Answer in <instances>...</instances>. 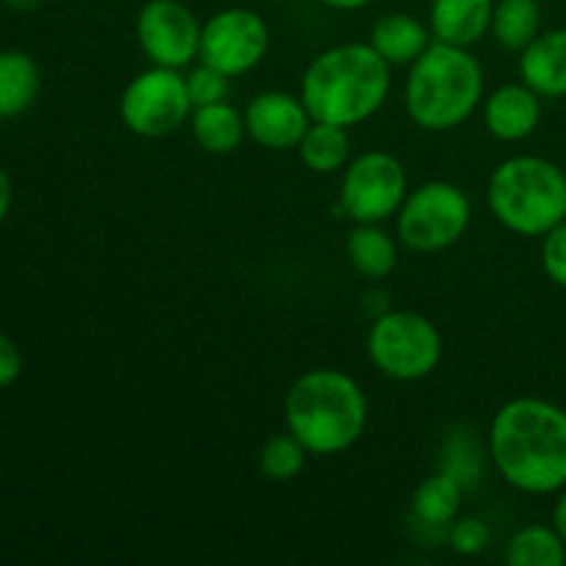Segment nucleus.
Wrapping results in <instances>:
<instances>
[{"instance_id": "obj_28", "label": "nucleus", "mask_w": 566, "mask_h": 566, "mask_svg": "<svg viewBox=\"0 0 566 566\" xmlns=\"http://www.w3.org/2000/svg\"><path fill=\"white\" fill-rule=\"evenodd\" d=\"M22 374V354L9 335L0 332V390L14 385Z\"/></svg>"}, {"instance_id": "obj_25", "label": "nucleus", "mask_w": 566, "mask_h": 566, "mask_svg": "<svg viewBox=\"0 0 566 566\" xmlns=\"http://www.w3.org/2000/svg\"><path fill=\"white\" fill-rule=\"evenodd\" d=\"M186 88L193 108H202V105L227 99V94H230V77L202 61V64L193 66L186 75Z\"/></svg>"}, {"instance_id": "obj_19", "label": "nucleus", "mask_w": 566, "mask_h": 566, "mask_svg": "<svg viewBox=\"0 0 566 566\" xmlns=\"http://www.w3.org/2000/svg\"><path fill=\"white\" fill-rule=\"evenodd\" d=\"M346 258L357 274L368 280H385L398 263V249L390 232L379 224H357L346 241Z\"/></svg>"}, {"instance_id": "obj_27", "label": "nucleus", "mask_w": 566, "mask_h": 566, "mask_svg": "<svg viewBox=\"0 0 566 566\" xmlns=\"http://www.w3.org/2000/svg\"><path fill=\"white\" fill-rule=\"evenodd\" d=\"M542 269L553 285L566 287V219L542 235Z\"/></svg>"}, {"instance_id": "obj_10", "label": "nucleus", "mask_w": 566, "mask_h": 566, "mask_svg": "<svg viewBox=\"0 0 566 566\" xmlns=\"http://www.w3.org/2000/svg\"><path fill=\"white\" fill-rule=\"evenodd\" d=\"M269 44L271 31L263 17L243 6H230L202 22L199 61L216 66L227 77H238L265 59Z\"/></svg>"}, {"instance_id": "obj_6", "label": "nucleus", "mask_w": 566, "mask_h": 566, "mask_svg": "<svg viewBox=\"0 0 566 566\" xmlns=\"http://www.w3.org/2000/svg\"><path fill=\"white\" fill-rule=\"evenodd\" d=\"M368 357L387 379L420 381L440 368L442 335L415 310H390L370 326Z\"/></svg>"}, {"instance_id": "obj_9", "label": "nucleus", "mask_w": 566, "mask_h": 566, "mask_svg": "<svg viewBox=\"0 0 566 566\" xmlns=\"http://www.w3.org/2000/svg\"><path fill=\"white\" fill-rule=\"evenodd\" d=\"M407 193V169L385 149L357 155L343 169L340 210L357 224H381L392 219L401 210Z\"/></svg>"}, {"instance_id": "obj_30", "label": "nucleus", "mask_w": 566, "mask_h": 566, "mask_svg": "<svg viewBox=\"0 0 566 566\" xmlns=\"http://www.w3.org/2000/svg\"><path fill=\"white\" fill-rule=\"evenodd\" d=\"M553 528L562 534V539L566 542V486L562 492V497L556 501V506H553Z\"/></svg>"}, {"instance_id": "obj_13", "label": "nucleus", "mask_w": 566, "mask_h": 566, "mask_svg": "<svg viewBox=\"0 0 566 566\" xmlns=\"http://www.w3.org/2000/svg\"><path fill=\"white\" fill-rule=\"evenodd\" d=\"M539 122L542 94L528 83H506L484 99V125L497 142H523L534 136Z\"/></svg>"}, {"instance_id": "obj_26", "label": "nucleus", "mask_w": 566, "mask_h": 566, "mask_svg": "<svg viewBox=\"0 0 566 566\" xmlns=\"http://www.w3.org/2000/svg\"><path fill=\"white\" fill-rule=\"evenodd\" d=\"M490 528L481 520L468 517V520H453L451 534H448V542H451V551L459 553V556H479L490 547Z\"/></svg>"}, {"instance_id": "obj_29", "label": "nucleus", "mask_w": 566, "mask_h": 566, "mask_svg": "<svg viewBox=\"0 0 566 566\" xmlns=\"http://www.w3.org/2000/svg\"><path fill=\"white\" fill-rule=\"evenodd\" d=\"M11 199H14V191H11V180H9V171L0 166V224L6 221L11 210Z\"/></svg>"}, {"instance_id": "obj_32", "label": "nucleus", "mask_w": 566, "mask_h": 566, "mask_svg": "<svg viewBox=\"0 0 566 566\" xmlns=\"http://www.w3.org/2000/svg\"><path fill=\"white\" fill-rule=\"evenodd\" d=\"M3 3L9 6L11 11H20V14H25V11L39 9V6H42L44 0H3Z\"/></svg>"}, {"instance_id": "obj_18", "label": "nucleus", "mask_w": 566, "mask_h": 566, "mask_svg": "<svg viewBox=\"0 0 566 566\" xmlns=\"http://www.w3.org/2000/svg\"><path fill=\"white\" fill-rule=\"evenodd\" d=\"M191 133L205 153L230 155L235 153V149L241 147L243 138H247V122H243V114L235 105L221 99V103L193 108Z\"/></svg>"}, {"instance_id": "obj_31", "label": "nucleus", "mask_w": 566, "mask_h": 566, "mask_svg": "<svg viewBox=\"0 0 566 566\" xmlns=\"http://www.w3.org/2000/svg\"><path fill=\"white\" fill-rule=\"evenodd\" d=\"M318 3L329 6V9H337V11H359L365 9V6L374 3V0H318Z\"/></svg>"}, {"instance_id": "obj_17", "label": "nucleus", "mask_w": 566, "mask_h": 566, "mask_svg": "<svg viewBox=\"0 0 566 566\" xmlns=\"http://www.w3.org/2000/svg\"><path fill=\"white\" fill-rule=\"evenodd\" d=\"M42 88V70L25 50L0 53V119L25 114Z\"/></svg>"}, {"instance_id": "obj_4", "label": "nucleus", "mask_w": 566, "mask_h": 566, "mask_svg": "<svg viewBox=\"0 0 566 566\" xmlns=\"http://www.w3.org/2000/svg\"><path fill=\"white\" fill-rule=\"evenodd\" d=\"M484 103V70L470 48L431 42L403 83L409 119L431 133L464 125Z\"/></svg>"}, {"instance_id": "obj_7", "label": "nucleus", "mask_w": 566, "mask_h": 566, "mask_svg": "<svg viewBox=\"0 0 566 566\" xmlns=\"http://www.w3.org/2000/svg\"><path fill=\"white\" fill-rule=\"evenodd\" d=\"M473 219L470 197L446 180H429L412 188L396 213L398 238L407 249L434 254L462 241Z\"/></svg>"}, {"instance_id": "obj_24", "label": "nucleus", "mask_w": 566, "mask_h": 566, "mask_svg": "<svg viewBox=\"0 0 566 566\" xmlns=\"http://www.w3.org/2000/svg\"><path fill=\"white\" fill-rule=\"evenodd\" d=\"M310 451L296 434H276L260 448V473L269 481H293L307 464Z\"/></svg>"}, {"instance_id": "obj_20", "label": "nucleus", "mask_w": 566, "mask_h": 566, "mask_svg": "<svg viewBox=\"0 0 566 566\" xmlns=\"http://www.w3.org/2000/svg\"><path fill=\"white\" fill-rule=\"evenodd\" d=\"M298 158L315 175H332V171L346 169L352 160V138L348 127L326 125V122H313L307 133L298 142Z\"/></svg>"}, {"instance_id": "obj_1", "label": "nucleus", "mask_w": 566, "mask_h": 566, "mask_svg": "<svg viewBox=\"0 0 566 566\" xmlns=\"http://www.w3.org/2000/svg\"><path fill=\"white\" fill-rule=\"evenodd\" d=\"M490 457L509 486L553 495L566 486V409L545 398H512L490 426Z\"/></svg>"}, {"instance_id": "obj_15", "label": "nucleus", "mask_w": 566, "mask_h": 566, "mask_svg": "<svg viewBox=\"0 0 566 566\" xmlns=\"http://www.w3.org/2000/svg\"><path fill=\"white\" fill-rule=\"evenodd\" d=\"M520 81L542 97H566V28L545 31L520 50Z\"/></svg>"}, {"instance_id": "obj_8", "label": "nucleus", "mask_w": 566, "mask_h": 566, "mask_svg": "<svg viewBox=\"0 0 566 566\" xmlns=\"http://www.w3.org/2000/svg\"><path fill=\"white\" fill-rule=\"evenodd\" d=\"M193 105L186 75L169 66H149L138 72L119 97V119L142 138H164L191 122Z\"/></svg>"}, {"instance_id": "obj_12", "label": "nucleus", "mask_w": 566, "mask_h": 566, "mask_svg": "<svg viewBox=\"0 0 566 566\" xmlns=\"http://www.w3.org/2000/svg\"><path fill=\"white\" fill-rule=\"evenodd\" d=\"M247 136L271 153L296 149L307 127L313 125L302 97L291 92H263L249 99L243 111Z\"/></svg>"}, {"instance_id": "obj_5", "label": "nucleus", "mask_w": 566, "mask_h": 566, "mask_svg": "<svg viewBox=\"0 0 566 566\" xmlns=\"http://www.w3.org/2000/svg\"><path fill=\"white\" fill-rule=\"evenodd\" d=\"M486 202L514 235L539 238L566 219V175L539 155H514L492 171Z\"/></svg>"}, {"instance_id": "obj_22", "label": "nucleus", "mask_w": 566, "mask_h": 566, "mask_svg": "<svg viewBox=\"0 0 566 566\" xmlns=\"http://www.w3.org/2000/svg\"><path fill=\"white\" fill-rule=\"evenodd\" d=\"M490 33L501 48L525 50L542 33L539 0H495Z\"/></svg>"}, {"instance_id": "obj_16", "label": "nucleus", "mask_w": 566, "mask_h": 566, "mask_svg": "<svg viewBox=\"0 0 566 566\" xmlns=\"http://www.w3.org/2000/svg\"><path fill=\"white\" fill-rule=\"evenodd\" d=\"M368 42L390 66H409L429 50L434 36L429 22L403 11H390L374 22Z\"/></svg>"}, {"instance_id": "obj_2", "label": "nucleus", "mask_w": 566, "mask_h": 566, "mask_svg": "<svg viewBox=\"0 0 566 566\" xmlns=\"http://www.w3.org/2000/svg\"><path fill=\"white\" fill-rule=\"evenodd\" d=\"M390 86L392 66L370 42H348L310 61L298 97L313 122L357 127L379 114Z\"/></svg>"}, {"instance_id": "obj_14", "label": "nucleus", "mask_w": 566, "mask_h": 566, "mask_svg": "<svg viewBox=\"0 0 566 566\" xmlns=\"http://www.w3.org/2000/svg\"><path fill=\"white\" fill-rule=\"evenodd\" d=\"M495 0H431L429 28L434 42L473 48L490 33Z\"/></svg>"}, {"instance_id": "obj_3", "label": "nucleus", "mask_w": 566, "mask_h": 566, "mask_svg": "<svg viewBox=\"0 0 566 566\" xmlns=\"http://www.w3.org/2000/svg\"><path fill=\"white\" fill-rule=\"evenodd\" d=\"M285 423L313 457H337L365 434L368 398L354 376L313 368L287 390Z\"/></svg>"}, {"instance_id": "obj_11", "label": "nucleus", "mask_w": 566, "mask_h": 566, "mask_svg": "<svg viewBox=\"0 0 566 566\" xmlns=\"http://www.w3.org/2000/svg\"><path fill=\"white\" fill-rule=\"evenodd\" d=\"M136 36L149 64L186 70L199 59L202 22L182 0H147L136 17Z\"/></svg>"}, {"instance_id": "obj_23", "label": "nucleus", "mask_w": 566, "mask_h": 566, "mask_svg": "<svg viewBox=\"0 0 566 566\" xmlns=\"http://www.w3.org/2000/svg\"><path fill=\"white\" fill-rule=\"evenodd\" d=\"M506 562L512 566H564L566 542L553 525H525L509 539Z\"/></svg>"}, {"instance_id": "obj_21", "label": "nucleus", "mask_w": 566, "mask_h": 566, "mask_svg": "<svg viewBox=\"0 0 566 566\" xmlns=\"http://www.w3.org/2000/svg\"><path fill=\"white\" fill-rule=\"evenodd\" d=\"M462 481H459L457 475L440 470V473L429 475V479L415 490L412 512L423 525L442 528V525H451L453 520L459 517V512H462Z\"/></svg>"}]
</instances>
